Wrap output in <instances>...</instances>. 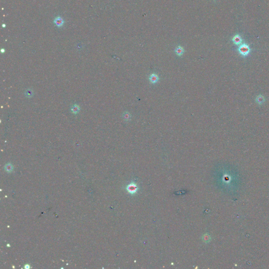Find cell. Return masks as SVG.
I'll list each match as a JSON object with an SVG mask.
<instances>
[{
  "mask_svg": "<svg viewBox=\"0 0 269 269\" xmlns=\"http://www.w3.org/2000/svg\"><path fill=\"white\" fill-rule=\"evenodd\" d=\"M149 79L150 82L153 84L157 83L159 80V77L156 74H152L149 75Z\"/></svg>",
  "mask_w": 269,
  "mask_h": 269,
  "instance_id": "cell-3",
  "label": "cell"
},
{
  "mask_svg": "<svg viewBox=\"0 0 269 269\" xmlns=\"http://www.w3.org/2000/svg\"><path fill=\"white\" fill-rule=\"evenodd\" d=\"M79 109V107L77 105H76V104L74 105L71 108L72 112L74 114H77L78 112Z\"/></svg>",
  "mask_w": 269,
  "mask_h": 269,
  "instance_id": "cell-8",
  "label": "cell"
},
{
  "mask_svg": "<svg viewBox=\"0 0 269 269\" xmlns=\"http://www.w3.org/2000/svg\"><path fill=\"white\" fill-rule=\"evenodd\" d=\"M54 23L58 27H61L64 24V21L61 17L58 16L55 18L54 20Z\"/></svg>",
  "mask_w": 269,
  "mask_h": 269,
  "instance_id": "cell-2",
  "label": "cell"
},
{
  "mask_svg": "<svg viewBox=\"0 0 269 269\" xmlns=\"http://www.w3.org/2000/svg\"><path fill=\"white\" fill-rule=\"evenodd\" d=\"M264 101H265V98L262 95H260L257 96L256 98V102L259 105L262 104L264 102Z\"/></svg>",
  "mask_w": 269,
  "mask_h": 269,
  "instance_id": "cell-6",
  "label": "cell"
},
{
  "mask_svg": "<svg viewBox=\"0 0 269 269\" xmlns=\"http://www.w3.org/2000/svg\"><path fill=\"white\" fill-rule=\"evenodd\" d=\"M174 52H175V53H176V54L178 56H182L183 55L184 53V49L181 46H177V48L175 49Z\"/></svg>",
  "mask_w": 269,
  "mask_h": 269,
  "instance_id": "cell-5",
  "label": "cell"
},
{
  "mask_svg": "<svg viewBox=\"0 0 269 269\" xmlns=\"http://www.w3.org/2000/svg\"><path fill=\"white\" fill-rule=\"evenodd\" d=\"M5 169H6V170H7L8 171H11L12 170V169H13L12 166V165H10V164L7 165L5 166Z\"/></svg>",
  "mask_w": 269,
  "mask_h": 269,
  "instance_id": "cell-9",
  "label": "cell"
},
{
  "mask_svg": "<svg viewBox=\"0 0 269 269\" xmlns=\"http://www.w3.org/2000/svg\"><path fill=\"white\" fill-rule=\"evenodd\" d=\"M33 91L30 89H28L25 92V95L28 98H31L33 96Z\"/></svg>",
  "mask_w": 269,
  "mask_h": 269,
  "instance_id": "cell-7",
  "label": "cell"
},
{
  "mask_svg": "<svg viewBox=\"0 0 269 269\" xmlns=\"http://www.w3.org/2000/svg\"><path fill=\"white\" fill-rule=\"evenodd\" d=\"M233 42L236 45H240L242 43V38L241 36L239 35H236V36L233 37L232 39Z\"/></svg>",
  "mask_w": 269,
  "mask_h": 269,
  "instance_id": "cell-4",
  "label": "cell"
},
{
  "mask_svg": "<svg viewBox=\"0 0 269 269\" xmlns=\"http://www.w3.org/2000/svg\"><path fill=\"white\" fill-rule=\"evenodd\" d=\"M239 53L243 56H247L250 52V49L249 46L247 44H242L239 47L238 49Z\"/></svg>",
  "mask_w": 269,
  "mask_h": 269,
  "instance_id": "cell-1",
  "label": "cell"
}]
</instances>
